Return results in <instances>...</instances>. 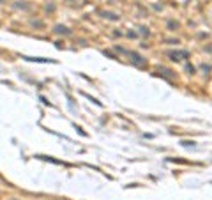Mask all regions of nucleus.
Returning a JSON list of instances; mask_svg holds the SVG:
<instances>
[{
  "mask_svg": "<svg viewBox=\"0 0 212 200\" xmlns=\"http://www.w3.org/2000/svg\"><path fill=\"white\" fill-rule=\"evenodd\" d=\"M168 27H170V29H175V27H177V23H175V21H170V23H168Z\"/></svg>",
  "mask_w": 212,
  "mask_h": 200,
  "instance_id": "nucleus-6",
  "label": "nucleus"
},
{
  "mask_svg": "<svg viewBox=\"0 0 212 200\" xmlns=\"http://www.w3.org/2000/svg\"><path fill=\"white\" fill-rule=\"evenodd\" d=\"M55 32H57V34H69V29L64 27V25H57V27H55Z\"/></svg>",
  "mask_w": 212,
  "mask_h": 200,
  "instance_id": "nucleus-2",
  "label": "nucleus"
},
{
  "mask_svg": "<svg viewBox=\"0 0 212 200\" xmlns=\"http://www.w3.org/2000/svg\"><path fill=\"white\" fill-rule=\"evenodd\" d=\"M4 2H5V0H0V4H4Z\"/></svg>",
  "mask_w": 212,
  "mask_h": 200,
  "instance_id": "nucleus-8",
  "label": "nucleus"
},
{
  "mask_svg": "<svg viewBox=\"0 0 212 200\" xmlns=\"http://www.w3.org/2000/svg\"><path fill=\"white\" fill-rule=\"evenodd\" d=\"M168 57H172V60H182V59H187L189 53L187 52H168Z\"/></svg>",
  "mask_w": 212,
  "mask_h": 200,
  "instance_id": "nucleus-1",
  "label": "nucleus"
},
{
  "mask_svg": "<svg viewBox=\"0 0 212 200\" xmlns=\"http://www.w3.org/2000/svg\"><path fill=\"white\" fill-rule=\"evenodd\" d=\"M187 71H189V73H194V67H193V66H189V64H187Z\"/></svg>",
  "mask_w": 212,
  "mask_h": 200,
  "instance_id": "nucleus-7",
  "label": "nucleus"
},
{
  "mask_svg": "<svg viewBox=\"0 0 212 200\" xmlns=\"http://www.w3.org/2000/svg\"><path fill=\"white\" fill-rule=\"evenodd\" d=\"M133 62H136V64H145V60H143V57L141 55H138V53H133Z\"/></svg>",
  "mask_w": 212,
  "mask_h": 200,
  "instance_id": "nucleus-3",
  "label": "nucleus"
},
{
  "mask_svg": "<svg viewBox=\"0 0 212 200\" xmlns=\"http://www.w3.org/2000/svg\"><path fill=\"white\" fill-rule=\"evenodd\" d=\"M104 18H110V20H119V16H117V14H113V12H104Z\"/></svg>",
  "mask_w": 212,
  "mask_h": 200,
  "instance_id": "nucleus-4",
  "label": "nucleus"
},
{
  "mask_svg": "<svg viewBox=\"0 0 212 200\" xmlns=\"http://www.w3.org/2000/svg\"><path fill=\"white\" fill-rule=\"evenodd\" d=\"M16 7H18V9H27L29 5H27L25 2H21V4H16Z\"/></svg>",
  "mask_w": 212,
  "mask_h": 200,
  "instance_id": "nucleus-5",
  "label": "nucleus"
}]
</instances>
